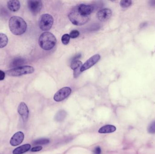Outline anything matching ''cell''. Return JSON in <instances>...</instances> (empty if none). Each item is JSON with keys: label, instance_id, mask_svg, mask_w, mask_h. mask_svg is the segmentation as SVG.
<instances>
[{"label": "cell", "instance_id": "6da1fadb", "mask_svg": "<svg viewBox=\"0 0 155 154\" xmlns=\"http://www.w3.org/2000/svg\"><path fill=\"white\" fill-rule=\"evenodd\" d=\"M10 31L15 35H21L24 33L27 29V24L21 17L12 16L9 21Z\"/></svg>", "mask_w": 155, "mask_h": 154}, {"label": "cell", "instance_id": "7a4b0ae2", "mask_svg": "<svg viewBox=\"0 0 155 154\" xmlns=\"http://www.w3.org/2000/svg\"><path fill=\"white\" fill-rule=\"evenodd\" d=\"M56 38L53 34L45 32L41 34L39 39V44L40 47L45 50H50L55 46L56 43Z\"/></svg>", "mask_w": 155, "mask_h": 154}, {"label": "cell", "instance_id": "3957f363", "mask_svg": "<svg viewBox=\"0 0 155 154\" xmlns=\"http://www.w3.org/2000/svg\"><path fill=\"white\" fill-rule=\"evenodd\" d=\"M70 21L74 24L78 26L87 23L90 19V16H85L80 13L77 7H74L68 15Z\"/></svg>", "mask_w": 155, "mask_h": 154}, {"label": "cell", "instance_id": "277c9868", "mask_svg": "<svg viewBox=\"0 0 155 154\" xmlns=\"http://www.w3.org/2000/svg\"><path fill=\"white\" fill-rule=\"evenodd\" d=\"M33 67L29 66H23L18 68H13L6 71L8 76L10 77H20L26 74H31L34 72Z\"/></svg>", "mask_w": 155, "mask_h": 154}, {"label": "cell", "instance_id": "5b68a950", "mask_svg": "<svg viewBox=\"0 0 155 154\" xmlns=\"http://www.w3.org/2000/svg\"><path fill=\"white\" fill-rule=\"evenodd\" d=\"M54 23L53 17L51 14H45L41 15L39 19V26L43 31L51 30Z\"/></svg>", "mask_w": 155, "mask_h": 154}, {"label": "cell", "instance_id": "8992f818", "mask_svg": "<svg viewBox=\"0 0 155 154\" xmlns=\"http://www.w3.org/2000/svg\"><path fill=\"white\" fill-rule=\"evenodd\" d=\"M71 89L65 87L58 90L54 96V99L56 102H61L67 98L71 93Z\"/></svg>", "mask_w": 155, "mask_h": 154}, {"label": "cell", "instance_id": "52a82bcc", "mask_svg": "<svg viewBox=\"0 0 155 154\" xmlns=\"http://www.w3.org/2000/svg\"><path fill=\"white\" fill-rule=\"evenodd\" d=\"M100 58H101V57L99 54H95V55L92 56L82 65V67L80 69L81 72L85 71L93 67L96 63H97L99 61Z\"/></svg>", "mask_w": 155, "mask_h": 154}, {"label": "cell", "instance_id": "ba28073f", "mask_svg": "<svg viewBox=\"0 0 155 154\" xmlns=\"http://www.w3.org/2000/svg\"><path fill=\"white\" fill-rule=\"evenodd\" d=\"M28 6L31 12L34 14L39 13L42 7V2L41 1H28Z\"/></svg>", "mask_w": 155, "mask_h": 154}, {"label": "cell", "instance_id": "9c48e42d", "mask_svg": "<svg viewBox=\"0 0 155 154\" xmlns=\"http://www.w3.org/2000/svg\"><path fill=\"white\" fill-rule=\"evenodd\" d=\"M18 112L24 122L27 121L29 117V109L24 102H21L18 108Z\"/></svg>", "mask_w": 155, "mask_h": 154}, {"label": "cell", "instance_id": "30bf717a", "mask_svg": "<svg viewBox=\"0 0 155 154\" xmlns=\"http://www.w3.org/2000/svg\"><path fill=\"white\" fill-rule=\"evenodd\" d=\"M112 12L110 9L107 8L102 9L97 14V17L99 20L105 21L111 17Z\"/></svg>", "mask_w": 155, "mask_h": 154}, {"label": "cell", "instance_id": "8fae6325", "mask_svg": "<svg viewBox=\"0 0 155 154\" xmlns=\"http://www.w3.org/2000/svg\"><path fill=\"white\" fill-rule=\"evenodd\" d=\"M24 134L21 132L15 133L10 140V144L12 146H17L21 144L24 139Z\"/></svg>", "mask_w": 155, "mask_h": 154}, {"label": "cell", "instance_id": "7c38bea8", "mask_svg": "<svg viewBox=\"0 0 155 154\" xmlns=\"http://www.w3.org/2000/svg\"><path fill=\"white\" fill-rule=\"evenodd\" d=\"M77 10L82 15L85 16H89L90 14L93 12L94 10V7L92 5H79L77 7Z\"/></svg>", "mask_w": 155, "mask_h": 154}, {"label": "cell", "instance_id": "4fadbf2b", "mask_svg": "<svg viewBox=\"0 0 155 154\" xmlns=\"http://www.w3.org/2000/svg\"><path fill=\"white\" fill-rule=\"evenodd\" d=\"M83 65V63L80 61H72L71 63V67L72 69L74 71V75L75 78L77 77L78 75L81 73L80 69Z\"/></svg>", "mask_w": 155, "mask_h": 154}, {"label": "cell", "instance_id": "5bb4252c", "mask_svg": "<svg viewBox=\"0 0 155 154\" xmlns=\"http://www.w3.org/2000/svg\"><path fill=\"white\" fill-rule=\"evenodd\" d=\"M8 9L11 11L16 12L19 11L21 7V4L18 0L8 1L7 4Z\"/></svg>", "mask_w": 155, "mask_h": 154}, {"label": "cell", "instance_id": "9a60e30c", "mask_svg": "<svg viewBox=\"0 0 155 154\" xmlns=\"http://www.w3.org/2000/svg\"><path fill=\"white\" fill-rule=\"evenodd\" d=\"M116 130V127L112 125H107L102 127L98 130L100 134H108L114 133Z\"/></svg>", "mask_w": 155, "mask_h": 154}, {"label": "cell", "instance_id": "2e32d148", "mask_svg": "<svg viewBox=\"0 0 155 154\" xmlns=\"http://www.w3.org/2000/svg\"><path fill=\"white\" fill-rule=\"evenodd\" d=\"M31 145L29 144H27L23 145L21 146H19L15 148L13 151V154H22L28 152L30 150L31 148Z\"/></svg>", "mask_w": 155, "mask_h": 154}, {"label": "cell", "instance_id": "e0dca14e", "mask_svg": "<svg viewBox=\"0 0 155 154\" xmlns=\"http://www.w3.org/2000/svg\"><path fill=\"white\" fill-rule=\"evenodd\" d=\"M25 60L21 57H17L13 59L11 62V66L13 68H16L21 67L24 64Z\"/></svg>", "mask_w": 155, "mask_h": 154}, {"label": "cell", "instance_id": "ac0fdd59", "mask_svg": "<svg viewBox=\"0 0 155 154\" xmlns=\"http://www.w3.org/2000/svg\"><path fill=\"white\" fill-rule=\"evenodd\" d=\"M67 113L64 110H61L58 111L55 115L54 119L57 122H62L64 121L66 117Z\"/></svg>", "mask_w": 155, "mask_h": 154}, {"label": "cell", "instance_id": "d6986e66", "mask_svg": "<svg viewBox=\"0 0 155 154\" xmlns=\"http://www.w3.org/2000/svg\"><path fill=\"white\" fill-rule=\"evenodd\" d=\"M8 42V39L7 36L3 33H0V49L4 48Z\"/></svg>", "mask_w": 155, "mask_h": 154}, {"label": "cell", "instance_id": "ffe728a7", "mask_svg": "<svg viewBox=\"0 0 155 154\" xmlns=\"http://www.w3.org/2000/svg\"><path fill=\"white\" fill-rule=\"evenodd\" d=\"M50 143V140L47 138H41L37 139L34 142V145H46Z\"/></svg>", "mask_w": 155, "mask_h": 154}, {"label": "cell", "instance_id": "44dd1931", "mask_svg": "<svg viewBox=\"0 0 155 154\" xmlns=\"http://www.w3.org/2000/svg\"><path fill=\"white\" fill-rule=\"evenodd\" d=\"M70 35L68 34H65L63 35L61 38V41L64 45H67L70 42Z\"/></svg>", "mask_w": 155, "mask_h": 154}, {"label": "cell", "instance_id": "7402d4cb", "mask_svg": "<svg viewBox=\"0 0 155 154\" xmlns=\"http://www.w3.org/2000/svg\"><path fill=\"white\" fill-rule=\"evenodd\" d=\"M120 4L123 8H127L131 5L132 1L130 0H123L120 2Z\"/></svg>", "mask_w": 155, "mask_h": 154}, {"label": "cell", "instance_id": "603a6c76", "mask_svg": "<svg viewBox=\"0 0 155 154\" xmlns=\"http://www.w3.org/2000/svg\"><path fill=\"white\" fill-rule=\"evenodd\" d=\"M79 35V32L77 30H73L70 33V36L72 39H75L77 38Z\"/></svg>", "mask_w": 155, "mask_h": 154}, {"label": "cell", "instance_id": "cb8c5ba5", "mask_svg": "<svg viewBox=\"0 0 155 154\" xmlns=\"http://www.w3.org/2000/svg\"><path fill=\"white\" fill-rule=\"evenodd\" d=\"M148 132L150 134H155V121L150 124L148 127Z\"/></svg>", "mask_w": 155, "mask_h": 154}, {"label": "cell", "instance_id": "d4e9b609", "mask_svg": "<svg viewBox=\"0 0 155 154\" xmlns=\"http://www.w3.org/2000/svg\"><path fill=\"white\" fill-rule=\"evenodd\" d=\"M8 13V11L5 8H4V7L3 8L0 9V15L2 17H5L7 16V17Z\"/></svg>", "mask_w": 155, "mask_h": 154}, {"label": "cell", "instance_id": "484cf974", "mask_svg": "<svg viewBox=\"0 0 155 154\" xmlns=\"http://www.w3.org/2000/svg\"><path fill=\"white\" fill-rule=\"evenodd\" d=\"M42 147L41 146H36V147H33L31 150V152H37L41 151L42 149Z\"/></svg>", "mask_w": 155, "mask_h": 154}, {"label": "cell", "instance_id": "4316f807", "mask_svg": "<svg viewBox=\"0 0 155 154\" xmlns=\"http://www.w3.org/2000/svg\"><path fill=\"white\" fill-rule=\"evenodd\" d=\"M94 154H101V149L99 146H97L95 148L94 151Z\"/></svg>", "mask_w": 155, "mask_h": 154}, {"label": "cell", "instance_id": "83f0119b", "mask_svg": "<svg viewBox=\"0 0 155 154\" xmlns=\"http://www.w3.org/2000/svg\"><path fill=\"white\" fill-rule=\"evenodd\" d=\"M5 77V73L2 71L0 70V80H3Z\"/></svg>", "mask_w": 155, "mask_h": 154}, {"label": "cell", "instance_id": "f1b7e54d", "mask_svg": "<svg viewBox=\"0 0 155 154\" xmlns=\"http://www.w3.org/2000/svg\"><path fill=\"white\" fill-rule=\"evenodd\" d=\"M81 57V54L80 53H78L77 55H75L74 57L73 58L72 61H77L78 59L80 58Z\"/></svg>", "mask_w": 155, "mask_h": 154}, {"label": "cell", "instance_id": "f546056e", "mask_svg": "<svg viewBox=\"0 0 155 154\" xmlns=\"http://www.w3.org/2000/svg\"><path fill=\"white\" fill-rule=\"evenodd\" d=\"M149 5L151 6H155V1H151L149 2Z\"/></svg>", "mask_w": 155, "mask_h": 154}]
</instances>
